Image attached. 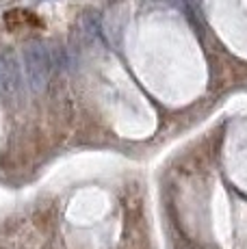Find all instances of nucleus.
Segmentation results:
<instances>
[{
    "instance_id": "obj_1",
    "label": "nucleus",
    "mask_w": 247,
    "mask_h": 249,
    "mask_svg": "<svg viewBox=\"0 0 247 249\" xmlns=\"http://www.w3.org/2000/svg\"><path fill=\"white\" fill-rule=\"evenodd\" d=\"M4 22H7L11 28L31 26V24H35V26H41V22L37 20L35 16H31V11H9L7 16H4Z\"/></svg>"
}]
</instances>
